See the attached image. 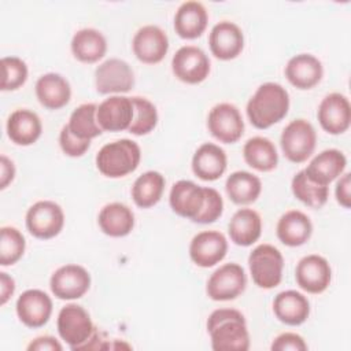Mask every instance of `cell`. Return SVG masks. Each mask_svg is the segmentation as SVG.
I'll list each match as a JSON object with an SVG mask.
<instances>
[{
  "mask_svg": "<svg viewBox=\"0 0 351 351\" xmlns=\"http://www.w3.org/2000/svg\"><path fill=\"white\" fill-rule=\"evenodd\" d=\"M214 351H247L250 333L244 315L236 308H217L207 318Z\"/></svg>",
  "mask_w": 351,
  "mask_h": 351,
  "instance_id": "cell-1",
  "label": "cell"
},
{
  "mask_svg": "<svg viewBox=\"0 0 351 351\" xmlns=\"http://www.w3.org/2000/svg\"><path fill=\"white\" fill-rule=\"evenodd\" d=\"M247 117L256 129H267L280 122L289 110V93L277 82L259 85L247 103Z\"/></svg>",
  "mask_w": 351,
  "mask_h": 351,
  "instance_id": "cell-2",
  "label": "cell"
},
{
  "mask_svg": "<svg viewBox=\"0 0 351 351\" xmlns=\"http://www.w3.org/2000/svg\"><path fill=\"white\" fill-rule=\"evenodd\" d=\"M56 326L62 340L74 351L101 348L89 313L77 303H69L60 308Z\"/></svg>",
  "mask_w": 351,
  "mask_h": 351,
  "instance_id": "cell-3",
  "label": "cell"
},
{
  "mask_svg": "<svg viewBox=\"0 0 351 351\" xmlns=\"http://www.w3.org/2000/svg\"><path fill=\"white\" fill-rule=\"evenodd\" d=\"M141 160L138 144L130 138H121L104 144L96 155L97 170L108 178H121L133 173Z\"/></svg>",
  "mask_w": 351,
  "mask_h": 351,
  "instance_id": "cell-4",
  "label": "cell"
},
{
  "mask_svg": "<svg viewBox=\"0 0 351 351\" xmlns=\"http://www.w3.org/2000/svg\"><path fill=\"white\" fill-rule=\"evenodd\" d=\"M248 267L256 287L271 289L282 280L284 258L277 247L259 244L248 255Z\"/></svg>",
  "mask_w": 351,
  "mask_h": 351,
  "instance_id": "cell-5",
  "label": "cell"
},
{
  "mask_svg": "<svg viewBox=\"0 0 351 351\" xmlns=\"http://www.w3.org/2000/svg\"><path fill=\"white\" fill-rule=\"evenodd\" d=\"M280 145L284 156L289 162L303 163L315 149L317 132L308 121L303 118L293 119L282 129Z\"/></svg>",
  "mask_w": 351,
  "mask_h": 351,
  "instance_id": "cell-6",
  "label": "cell"
},
{
  "mask_svg": "<svg viewBox=\"0 0 351 351\" xmlns=\"http://www.w3.org/2000/svg\"><path fill=\"white\" fill-rule=\"evenodd\" d=\"M25 223L32 236L48 240L62 232L64 226V213L62 207L52 200H38L29 207Z\"/></svg>",
  "mask_w": 351,
  "mask_h": 351,
  "instance_id": "cell-7",
  "label": "cell"
},
{
  "mask_svg": "<svg viewBox=\"0 0 351 351\" xmlns=\"http://www.w3.org/2000/svg\"><path fill=\"white\" fill-rule=\"evenodd\" d=\"M247 287V276L239 263L229 262L219 266L207 280V296L215 302H228L239 298Z\"/></svg>",
  "mask_w": 351,
  "mask_h": 351,
  "instance_id": "cell-8",
  "label": "cell"
},
{
  "mask_svg": "<svg viewBox=\"0 0 351 351\" xmlns=\"http://www.w3.org/2000/svg\"><path fill=\"white\" fill-rule=\"evenodd\" d=\"M95 85L101 95L126 93L134 85V73L123 59L110 58L96 67Z\"/></svg>",
  "mask_w": 351,
  "mask_h": 351,
  "instance_id": "cell-9",
  "label": "cell"
},
{
  "mask_svg": "<svg viewBox=\"0 0 351 351\" xmlns=\"http://www.w3.org/2000/svg\"><path fill=\"white\" fill-rule=\"evenodd\" d=\"M207 128L214 138L223 144L237 143L244 133L240 110L232 103L215 104L207 117Z\"/></svg>",
  "mask_w": 351,
  "mask_h": 351,
  "instance_id": "cell-10",
  "label": "cell"
},
{
  "mask_svg": "<svg viewBox=\"0 0 351 351\" xmlns=\"http://www.w3.org/2000/svg\"><path fill=\"white\" fill-rule=\"evenodd\" d=\"M171 70L180 81L196 85L208 77L210 59L202 48L196 45H184L173 55Z\"/></svg>",
  "mask_w": 351,
  "mask_h": 351,
  "instance_id": "cell-11",
  "label": "cell"
},
{
  "mask_svg": "<svg viewBox=\"0 0 351 351\" xmlns=\"http://www.w3.org/2000/svg\"><path fill=\"white\" fill-rule=\"evenodd\" d=\"M49 288L55 298L60 300L80 299L90 288V274L81 265H63L52 273Z\"/></svg>",
  "mask_w": 351,
  "mask_h": 351,
  "instance_id": "cell-12",
  "label": "cell"
},
{
  "mask_svg": "<svg viewBox=\"0 0 351 351\" xmlns=\"http://www.w3.org/2000/svg\"><path fill=\"white\" fill-rule=\"evenodd\" d=\"M296 284L307 293L318 295L328 289L332 281V269L326 258L318 254L303 256L295 269Z\"/></svg>",
  "mask_w": 351,
  "mask_h": 351,
  "instance_id": "cell-13",
  "label": "cell"
},
{
  "mask_svg": "<svg viewBox=\"0 0 351 351\" xmlns=\"http://www.w3.org/2000/svg\"><path fill=\"white\" fill-rule=\"evenodd\" d=\"M132 48L140 62L156 64L165 59L169 51V37L159 26L145 25L134 33Z\"/></svg>",
  "mask_w": 351,
  "mask_h": 351,
  "instance_id": "cell-14",
  "label": "cell"
},
{
  "mask_svg": "<svg viewBox=\"0 0 351 351\" xmlns=\"http://www.w3.org/2000/svg\"><path fill=\"white\" fill-rule=\"evenodd\" d=\"M317 118L326 133L333 136L344 133L351 123V106L348 97L339 92L326 95L318 106Z\"/></svg>",
  "mask_w": 351,
  "mask_h": 351,
  "instance_id": "cell-15",
  "label": "cell"
},
{
  "mask_svg": "<svg viewBox=\"0 0 351 351\" xmlns=\"http://www.w3.org/2000/svg\"><path fill=\"white\" fill-rule=\"evenodd\" d=\"M52 299L41 289H26L19 295L15 311L19 321L27 328L44 326L52 314Z\"/></svg>",
  "mask_w": 351,
  "mask_h": 351,
  "instance_id": "cell-16",
  "label": "cell"
},
{
  "mask_svg": "<svg viewBox=\"0 0 351 351\" xmlns=\"http://www.w3.org/2000/svg\"><path fill=\"white\" fill-rule=\"evenodd\" d=\"M228 252V240L218 230H203L195 234L189 244V256L200 267H213Z\"/></svg>",
  "mask_w": 351,
  "mask_h": 351,
  "instance_id": "cell-17",
  "label": "cell"
},
{
  "mask_svg": "<svg viewBox=\"0 0 351 351\" xmlns=\"http://www.w3.org/2000/svg\"><path fill=\"white\" fill-rule=\"evenodd\" d=\"M96 119L101 130L122 132L129 130L133 119L132 97L112 95L104 99L96 111Z\"/></svg>",
  "mask_w": 351,
  "mask_h": 351,
  "instance_id": "cell-18",
  "label": "cell"
},
{
  "mask_svg": "<svg viewBox=\"0 0 351 351\" xmlns=\"http://www.w3.org/2000/svg\"><path fill=\"white\" fill-rule=\"evenodd\" d=\"M211 53L219 60L237 58L244 48L243 30L230 21H221L213 26L208 36Z\"/></svg>",
  "mask_w": 351,
  "mask_h": 351,
  "instance_id": "cell-19",
  "label": "cell"
},
{
  "mask_svg": "<svg viewBox=\"0 0 351 351\" xmlns=\"http://www.w3.org/2000/svg\"><path fill=\"white\" fill-rule=\"evenodd\" d=\"M204 197V186L189 180H180L170 189L169 204L177 215L193 221L203 208Z\"/></svg>",
  "mask_w": 351,
  "mask_h": 351,
  "instance_id": "cell-20",
  "label": "cell"
},
{
  "mask_svg": "<svg viewBox=\"0 0 351 351\" xmlns=\"http://www.w3.org/2000/svg\"><path fill=\"white\" fill-rule=\"evenodd\" d=\"M346 166V155L340 149L328 148L321 151L310 160L304 169V173L311 181L328 186L344 173Z\"/></svg>",
  "mask_w": 351,
  "mask_h": 351,
  "instance_id": "cell-21",
  "label": "cell"
},
{
  "mask_svg": "<svg viewBox=\"0 0 351 351\" xmlns=\"http://www.w3.org/2000/svg\"><path fill=\"white\" fill-rule=\"evenodd\" d=\"M324 75V67L318 58L311 53H298L285 66V77L298 89H311Z\"/></svg>",
  "mask_w": 351,
  "mask_h": 351,
  "instance_id": "cell-22",
  "label": "cell"
},
{
  "mask_svg": "<svg viewBox=\"0 0 351 351\" xmlns=\"http://www.w3.org/2000/svg\"><path fill=\"white\" fill-rule=\"evenodd\" d=\"M5 130L8 138L14 144L27 147L40 138L43 133V123L34 111L27 108H18L10 114Z\"/></svg>",
  "mask_w": 351,
  "mask_h": 351,
  "instance_id": "cell-23",
  "label": "cell"
},
{
  "mask_svg": "<svg viewBox=\"0 0 351 351\" xmlns=\"http://www.w3.org/2000/svg\"><path fill=\"white\" fill-rule=\"evenodd\" d=\"M228 167L226 152L214 143H203L192 156V171L203 181H215Z\"/></svg>",
  "mask_w": 351,
  "mask_h": 351,
  "instance_id": "cell-24",
  "label": "cell"
},
{
  "mask_svg": "<svg viewBox=\"0 0 351 351\" xmlns=\"http://www.w3.org/2000/svg\"><path fill=\"white\" fill-rule=\"evenodd\" d=\"M208 23V12L200 1H184L174 14V30L185 40L200 37Z\"/></svg>",
  "mask_w": 351,
  "mask_h": 351,
  "instance_id": "cell-25",
  "label": "cell"
},
{
  "mask_svg": "<svg viewBox=\"0 0 351 351\" xmlns=\"http://www.w3.org/2000/svg\"><path fill=\"white\" fill-rule=\"evenodd\" d=\"M34 92L40 104L48 110H59L71 99L70 82L59 73H47L38 77Z\"/></svg>",
  "mask_w": 351,
  "mask_h": 351,
  "instance_id": "cell-26",
  "label": "cell"
},
{
  "mask_svg": "<svg viewBox=\"0 0 351 351\" xmlns=\"http://www.w3.org/2000/svg\"><path fill=\"white\" fill-rule=\"evenodd\" d=\"M273 313L282 324L298 326L308 318L310 302L302 292L295 289L282 291L273 300Z\"/></svg>",
  "mask_w": 351,
  "mask_h": 351,
  "instance_id": "cell-27",
  "label": "cell"
},
{
  "mask_svg": "<svg viewBox=\"0 0 351 351\" xmlns=\"http://www.w3.org/2000/svg\"><path fill=\"white\" fill-rule=\"evenodd\" d=\"M276 233L284 245L300 247L311 237L313 223L303 211L289 210L280 217Z\"/></svg>",
  "mask_w": 351,
  "mask_h": 351,
  "instance_id": "cell-28",
  "label": "cell"
},
{
  "mask_svg": "<svg viewBox=\"0 0 351 351\" xmlns=\"http://www.w3.org/2000/svg\"><path fill=\"white\" fill-rule=\"evenodd\" d=\"M71 53L82 63H96L107 52V40L103 33L93 27H84L74 33L70 43Z\"/></svg>",
  "mask_w": 351,
  "mask_h": 351,
  "instance_id": "cell-29",
  "label": "cell"
},
{
  "mask_svg": "<svg viewBox=\"0 0 351 351\" xmlns=\"http://www.w3.org/2000/svg\"><path fill=\"white\" fill-rule=\"evenodd\" d=\"M228 233L236 245L250 247L261 237L262 218L252 208H240L230 218Z\"/></svg>",
  "mask_w": 351,
  "mask_h": 351,
  "instance_id": "cell-30",
  "label": "cell"
},
{
  "mask_svg": "<svg viewBox=\"0 0 351 351\" xmlns=\"http://www.w3.org/2000/svg\"><path fill=\"white\" fill-rule=\"evenodd\" d=\"M97 223L104 234L110 237H125L134 228V214L126 204L112 202L100 210Z\"/></svg>",
  "mask_w": 351,
  "mask_h": 351,
  "instance_id": "cell-31",
  "label": "cell"
},
{
  "mask_svg": "<svg viewBox=\"0 0 351 351\" xmlns=\"http://www.w3.org/2000/svg\"><path fill=\"white\" fill-rule=\"evenodd\" d=\"M245 163L258 171H271L277 167L278 154L274 143L267 137L255 136L245 141L243 147Z\"/></svg>",
  "mask_w": 351,
  "mask_h": 351,
  "instance_id": "cell-32",
  "label": "cell"
},
{
  "mask_svg": "<svg viewBox=\"0 0 351 351\" xmlns=\"http://www.w3.org/2000/svg\"><path fill=\"white\" fill-rule=\"evenodd\" d=\"M225 189L234 204H251L262 192V181L250 171L237 170L226 178Z\"/></svg>",
  "mask_w": 351,
  "mask_h": 351,
  "instance_id": "cell-33",
  "label": "cell"
},
{
  "mask_svg": "<svg viewBox=\"0 0 351 351\" xmlns=\"http://www.w3.org/2000/svg\"><path fill=\"white\" fill-rule=\"evenodd\" d=\"M166 180L162 173L148 170L138 176L132 186V199L140 208H149L159 203L165 191Z\"/></svg>",
  "mask_w": 351,
  "mask_h": 351,
  "instance_id": "cell-34",
  "label": "cell"
},
{
  "mask_svg": "<svg viewBox=\"0 0 351 351\" xmlns=\"http://www.w3.org/2000/svg\"><path fill=\"white\" fill-rule=\"evenodd\" d=\"M97 106L95 103H84L78 106L69 118L67 128L81 140H92L101 134V128L96 119Z\"/></svg>",
  "mask_w": 351,
  "mask_h": 351,
  "instance_id": "cell-35",
  "label": "cell"
},
{
  "mask_svg": "<svg viewBox=\"0 0 351 351\" xmlns=\"http://www.w3.org/2000/svg\"><path fill=\"white\" fill-rule=\"evenodd\" d=\"M291 189L298 200L311 208H321L329 197V186L311 181L306 176L304 170H300L293 176L291 181Z\"/></svg>",
  "mask_w": 351,
  "mask_h": 351,
  "instance_id": "cell-36",
  "label": "cell"
},
{
  "mask_svg": "<svg viewBox=\"0 0 351 351\" xmlns=\"http://www.w3.org/2000/svg\"><path fill=\"white\" fill-rule=\"evenodd\" d=\"M133 119L129 132L134 136H145L158 125V110L152 101L141 96H133Z\"/></svg>",
  "mask_w": 351,
  "mask_h": 351,
  "instance_id": "cell-37",
  "label": "cell"
},
{
  "mask_svg": "<svg viewBox=\"0 0 351 351\" xmlns=\"http://www.w3.org/2000/svg\"><path fill=\"white\" fill-rule=\"evenodd\" d=\"M25 236L14 226H3L0 229V265H15L25 254Z\"/></svg>",
  "mask_w": 351,
  "mask_h": 351,
  "instance_id": "cell-38",
  "label": "cell"
},
{
  "mask_svg": "<svg viewBox=\"0 0 351 351\" xmlns=\"http://www.w3.org/2000/svg\"><path fill=\"white\" fill-rule=\"evenodd\" d=\"M1 90H16L29 75L27 64L18 56H4L1 59Z\"/></svg>",
  "mask_w": 351,
  "mask_h": 351,
  "instance_id": "cell-39",
  "label": "cell"
},
{
  "mask_svg": "<svg viewBox=\"0 0 351 351\" xmlns=\"http://www.w3.org/2000/svg\"><path fill=\"white\" fill-rule=\"evenodd\" d=\"M204 204L202 211L199 213V215L193 219V222L196 223H213L215 222L223 211V200L221 193L210 186H204Z\"/></svg>",
  "mask_w": 351,
  "mask_h": 351,
  "instance_id": "cell-40",
  "label": "cell"
},
{
  "mask_svg": "<svg viewBox=\"0 0 351 351\" xmlns=\"http://www.w3.org/2000/svg\"><path fill=\"white\" fill-rule=\"evenodd\" d=\"M59 145L67 156L80 158L89 149L90 141L89 140H81V138L75 137L70 132L67 125H64L60 129V133H59Z\"/></svg>",
  "mask_w": 351,
  "mask_h": 351,
  "instance_id": "cell-41",
  "label": "cell"
},
{
  "mask_svg": "<svg viewBox=\"0 0 351 351\" xmlns=\"http://www.w3.org/2000/svg\"><path fill=\"white\" fill-rule=\"evenodd\" d=\"M270 348L273 351H306L307 344L300 335L293 332H284L273 340Z\"/></svg>",
  "mask_w": 351,
  "mask_h": 351,
  "instance_id": "cell-42",
  "label": "cell"
},
{
  "mask_svg": "<svg viewBox=\"0 0 351 351\" xmlns=\"http://www.w3.org/2000/svg\"><path fill=\"white\" fill-rule=\"evenodd\" d=\"M351 174L350 173H343L337 182H336V188H335V196L337 203L344 207V208H350L351 207Z\"/></svg>",
  "mask_w": 351,
  "mask_h": 351,
  "instance_id": "cell-43",
  "label": "cell"
},
{
  "mask_svg": "<svg viewBox=\"0 0 351 351\" xmlns=\"http://www.w3.org/2000/svg\"><path fill=\"white\" fill-rule=\"evenodd\" d=\"M29 351H62V344L53 336H38L33 339L27 347Z\"/></svg>",
  "mask_w": 351,
  "mask_h": 351,
  "instance_id": "cell-44",
  "label": "cell"
},
{
  "mask_svg": "<svg viewBox=\"0 0 351 351\" xmlns=\"http://www.w3.org/2000/svg\"><path fill=\"white\" fill-rule=\"evenodd\" d=\"M15 178V165L5 155L0 156V189H5Z\"/></svg>",
  "mask_w": 351,
  "mask_h": 351,
  "instance_id": "cell-45",
  "label": "cell"
},
{
  "mask_svg": "<svg viewBox=\"0 0 351 351\" xmlns=\"http://www.w3.org/2000/svg\"><path fill=\"white\" fill-rule=\"evenodd\" d=\"M15 292V281L5 271L0 273V304L4 306Z\"/></svg>",
  "mask_w": 351,
  "mask_h": 351,
  "instance_id": "cell-46",
  "label": "cell"
}]
</instances>
